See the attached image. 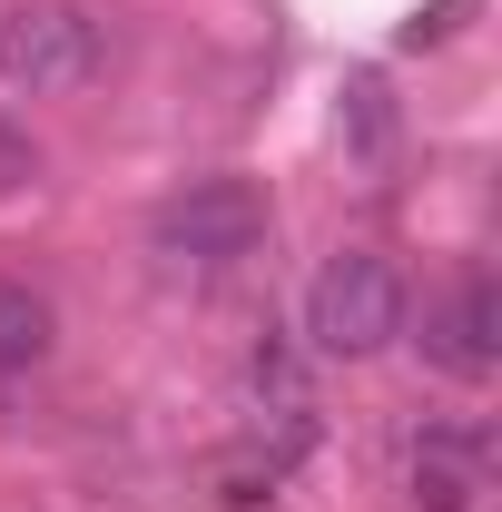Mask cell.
I'll return each instance as SVG.
<instances>
[{"mask_svg":"<svg viewBox=\"0 0 502 512\" xmlns=\"http://www.w3.org/2000/svg\"><path fill=\"white\" fill-rule=\"evenodd\" d=\"M266 247V188L256 178H188L148 217V256L168 276H227Z\"/></svg>","mask_w":502,"mask_h":512,"instance_id":"cell-1","label":"cell"},{"mask_svg":"<svg viewBox=\"0 0 502 512\" xmlns=\"http://www.w3.org/2000/svg\"><path fill=\"white\" fill-rule=\"evenodd\" d=\"M109 50L89 0H10L0 10V89L10 99H69L89 89V69Z\"/></svg>","mask_w":502,"mask_h":512,"instance_id":"cell-2","label":"cell"},{"mask_svg":"<svg viewBox=\"0 0 502 512\" xmlns=\"http://www.w3.org/2000/svg\"><path fill=\"white\" fill-rule=\"evenodd\" d=\"M306 335H315V355H345V365L384 355L404 335V276L375 247H335L306 286Z\"/></svg>","mask_w":502,"mask_h":512,"instance_id":"cell-3","label":"cell"},{"mask_svg":"<svg viewBox=\"0 0 502 512\" xmlns=\"http://www.w3.org/2000/svg\"><path fill=\"white\" fill-rule=\"evenodd\" d=\"M424 365L453 384H493L502 375V296H493V276L483 266H463L453 286H443L434 306H424Z\"/></svg>","mask_w":502,"mask_h":512,"instance_id":"cell-4","label":"cell"},{"mask_svg":"<svg viewBox=\"0 0 502 512\" xmlns=\"http://www.w3.org/2000/svg\"><path fill=\"white\" fill-rule=\"evenodd\" d=\"M493 493V434L483 424H414L404 434V503L414 512H473Z\"/></svg>","mask_w":502,"mask_h":512,"instance_id":"cell-5","label":"cell"},{"mask_svg":"<svg viewBox=\"0 0 502 512\" xmlns=\"http://www.w3.org/2000/svg\"><path fill=\"white\" fill-rule=\"evenodd\" d=\"M296 463H306V434H256V444L217 453V512H266L286 483H296Z\"/></svg>","mask_w":502,"mask_h":512,"instance_id":"cell-6","label":"cell"},{"mask_svg":"<svg viewBox=\"0 0 502 512\" xmlns=\"http://www.w3.org/2000/svg\"><path fill=\"white\" fill-rule=\"evenodd\" d=\"M40 355H50V296L20 286V276H0V384H20Z\"/></svg>","mask_w":502,"mask_h":512,"instance_id":"cell-7","label":"cell"},{"mask_svg":"<svg viewBox=\"0 0 502 512\" xmlns=\"http://www.w3.org/2000/svg\"><path fill=\"white\" fill-rule=\"evenodd\" d=\"M473 10H483V0H434V10H414V20L394 30V40H404V50H434V40H453V30L473 20Z\"/></svg>","mask_w":502,"mask_h":512,"instance_id":"cell-8","label":"cell"},{"mask_svg":"<svg viewBox=\"0 0 502 512\" xmlns=\"http://www.w3.org/2000/svg\"><path fill=\"white\" fill-rule=\"evenodd\" d=\"M30 168H40V158H30V138H20V128H0V197L20 188V178H30Z\"/></svg>","mask_w":502,"mask_h":512,"instance_id":"cell-9","label":"cell"}]
</instances>
